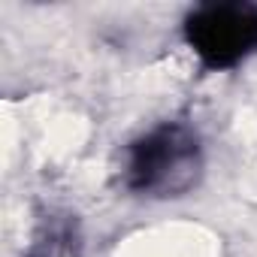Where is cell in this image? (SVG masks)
<instances>
[{"instance_id":"6da1fadb","label":"cell","mask_w":257,"mask_h":257,"mask_svg":"<svg viewBox=\"0 0 257 257\" xmlns=\"http://www.w3.org/2000/svg\"><path fill=\"white\" fill-rule=\"evenodd\" d=\"M203 164V140L197 127L182 118L161 121L124 149L121 185L137 197L176 200L197 188Z\"/></svg>"},{"instance_id":"7a4b0ae2","label":"cell","mask_w":257,"mask_h":257,"mask_svg":"<svg viewBox=\"0 0 257 257\" xmlns=\"http://www.w3.org/2000/svg\"><path fill=\"white\" fill-rule=\"evenodd\" d=\"M185 43L206 70L239 67L257 52V4L227 0L194 7L185 19Z\"/></svg>"},{"instance_id":"3957f363","label":"cell","mask_w":257,"mask_h":257,"mask_svg":"<svg viewBox=\"0 0 257 257\" xmlns=\"http://www.w3.org/2000/svg\"><path fill=\"white\" fill-rule=\"evenodd\" d=\"M31 257H79V236L70 224H52L34 245Z\"/></svg>"}]
</instances>
